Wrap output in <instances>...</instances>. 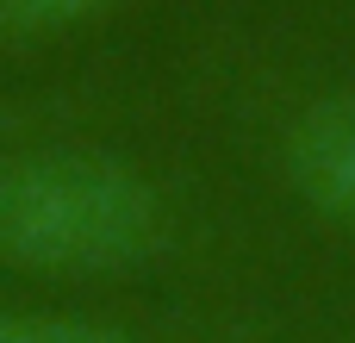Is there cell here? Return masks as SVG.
<instances>
[{
	"label": "cell",
	"mask_w": 355,
	"mask_h": 343,
	"mask_svg": "<svg viewBox=\"0 0 355 343\" xmlns=\"http://www.w3.org/2000/svg\"><path fill=\"white\" fill-rule=\"evenodd\" d=\"M112 6L119 0H0V37H56Z\"/></svg>",
	"instance_id": "3957f363"
},
{
	"label": "cell",
	"mask_w": 355,
	"mask_h": 343,
	"mask_svg": "<svg viewBox=\"0 0 355 343\" xmlns=\"http://www.w3.org/2000/svg\"><path fill=\"white\" fill-rule=\"evenodd\" d=\"M168 244L150 175L100 150H31L0 162V262L25 275H119Z\"/></svg>",
	"instance_id": "6da1fadb"
},
{
	"label": "cell",
	"mask_w": 355,
	"mask_h": 343,
	"mask_svg": "<svg viewBox=\"0 0 355 343\" xmlns=\"http://www.w3.org/2000/svg\"><path fill=\"white\" fill-rule=\"evenodd\" d=\"M0 343H144L131 331L69 319V312H0Z\"/></svg>",
	"instance_id": "277c9868"
},
{
	"label": "cell",
	"mask_w": 355,
	"mask_h": 343,
	"mask_svg": "<svg viewBox=\"0 0 355 343\" xmlns=\"http://www.w3.org/2000/svg\"><path fill=\"white\" fill-rule=\"evenodd\" d=\"M281 162H287L293 194H300L318 219L355 231V87L312 100V106L287 125Z\"/></svg>",
	"instance_id": "7a4b0ae2"
}]
</instances>
